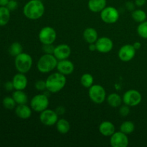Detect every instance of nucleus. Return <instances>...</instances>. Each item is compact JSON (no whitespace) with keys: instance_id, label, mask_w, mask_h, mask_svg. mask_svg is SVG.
I'll return each instance as SVG.
<instances>
[{"instance_id":"1","label":"nucleus","mask_w":147,"mask_h":147,"mask_svg":"<svg viewBox=\"0 0 147 147\" xmlns=\"http://www.w3.org/2000/svg\"><path fill=\"white\" fill-rule=\"evenodd\" d=\"M45 7L42 0H30L23 8L24 15L27 19L36 20L41 18L45 14Z\"/></svg>"},{"instance_id":"37","label":"nucleus","mask_w":147,"mask_h":147,"mask_svg":"<svg viewBox=\"0 0 147 147\" xmlns=\"http://www.w3.org/2000/svg\"><path fill=\"white\" fill-rule=\"evenodd\" d=\"M55 111L57 112V113L58 115H62L65 113V108L63 107V106H58V107L55 109Z\"/></svg>"},{"instance_id":"26","label":"nucleus","mask_w":147,"mask_h":147,"mask_svg":"<svg viewBox=\"0 0 147 147\" xmlns=\"http://www.w3.org/2000/svg\"><path fill=\"white\" fill-rule=\"evenodd\" d=\"M93 83H94V78L91 74L86 73L82 75L81 78H80V83L83 87L89 88L93 86Z\"/></svg>"},{"instance_id":"13","label":"nucleus","mask_w":147,"mask_h":147,"mask_svg":"<svg viewBox=\"0 0 147 147\" xmlns=\"http://www.w3.org/2000/svg\"><path fill=\"white\" fill-rule=\"evenodd\" d=\"M95 43L96 45V50L100 53H110L113 48V41L108 37H98Z\"/></svg>"},{"instance_id":"4","label":"nucleus","mask_w":147,"mask_h":147,"mask_svg":"<svg viewBox=\"0 0 147 147\" xmlns=\"http://www.w3.org/2000/svg\"><path fill=\"white\" fill-rule=\"evenodd\" d=\"M33 60L31 55L26 53H22L15 57L14 65L19 73H28L32 68Z\"/></svg>"},{"instance_id":"34","label":"nucleus","mask_w":147,"mask_h":147,"mask_svg":"<svg viewBox=\"0 0 147 147\" xmlns=\"http://www.w3.org/2000/svg\"><path fill=\"white\" fill-rule=\"evenodd\" d=\"M6 7L9 9L10 11H14L18 7V3L16 0H9Z\"/></svg>"},{"instance_id":"33","label":"nucleus","mask_w":147,"mask_h":147,"mask_svg":"<svg viewBox=\"0 0 147 147\" xmlns=\"http://www.w3.org/2000/svg\"><path fill=\"white\" fill-rule=\"evenodd\" d=\"M54 50L55 47L53 44L42 45V51L44 52L45 54H53Z\"/></svg>"},{"instance_id":"19","label":"nucleus","mask_w":147,"mask_h":147,"mask_svg":"<svg viewBox=\"0 0 147 147\" xmlns=\"http://www.w3.org/2000/svg\"><path fill=\"white\" fill-rule=\"evenodd\" d=\"M106 0H89L88 2V7L92 12H100L106 7Z\"/></svg>"},{"instance_id":"25","label":"nucleus","mask_w":147,"mask_h":147,"mask_svg":"<svg viewBox=\"0 0 147 147\" xmlns=\"http://www.w3.org/2000/svg\"><path fill=\"white\" fill-rule=\"evenodd\" d=\"M131 17L136 22L142 23L146 21L147 18L146 13L142 9H135L132 11Z\"/></svg>"},{"instance_id":"24","label":"nucleus","mask_w":147,"mask_h":147,"mask_svg":"<svg viewBox=\"0 0 147 147\" xmlns=\"http://www.w3.org/2000/svg\"><path fill=\"white\" fill-rule=\"evenodd\" d=\"M10 12L11 11L7 7L0 6V27H3L8 24L11 16Z\"/></svg>"},{"instance_id":"15","label":"nucleus","mask_w":147,"mask_h":147,"mask_svg":"<svg viewBox=\"0 0 147 147\" xmlns=\"http://www.w3.org/2000/svg\"><path fill=\"white\" fill-rule=\"evenodd\" d=\"M71 54V49L67 44H60L55 47L53 55L58 60L68 59Z\"/></svg>"},{"instance_id":"5","label":"nucleus","mask_w":147,"mask_h":147,"mask_svg":"<svg viewBox=\"0 0 147 147\" xmlns=\"http://www.w3.org/2000/svg\"><path fill=\"white\" fill-rule=\"evenodd\" d=\"M88 96L96 104H101L106 100V92L104 88L99 84H93L88 88Z\"/></svg>"},{"instance_id":"39","label":"nucleus","mask_w":147,"mask_h":147,"mask_svg":"<svg viewBox=\"0 0 147 147\" xmlns=\"http://www.w3.org/2000/svg\"><path fill=\"white\" fill-rule=\"evenodd\" d=\"M88 49H89V50H90V51H91V52L96 51V43H90V44H89Z\"/></svg>"},{"instance_id":"6","label":"nucleus","mask_w":147,"mask_h":147,"mask_svg":"<svg viewBox=\"0 0 147 147\" xmlns=\"http://www.w3.org/2000/svg\"><path fill=\"white\" fill-rule=\"evenodd\" d=\"M50 100L45 94H37L30 100V107L32 111L38 113H41L48 108Z\"/></svg>"},{"instance_id":"10","label":"nucleus","mask_w":147,"mask_h":147,"mask_svg":"<svg viewBox=\"0 0 147 147\" xmlns=\"http://www.w3.org/2000/svg\"><path fill=\"white\" fill-rule=\"evenodd\" d=\"M40 121L45 126H53L58 121V114L55 111L47 109L40 113Z\"/></svg>"},{"instance_id":"9","label":"nucleus","mask_w":147,"mask_h":147,"mask_svg":"<svg viewBox=\"0 0 147 147\" xmlns=\"http://www.w3.org/2000/svg\"><path fill=\"white\" fill-rule=\"evenodd\" d=\"M123 103L130 107L138 106L142 100V96L137 90L131 89L125 92L123 95Z\"/></svg>"},{"instance_id":"21","label":"nucleus","mask_w":147,"mask_h":147,"mask_svg":"<svg viewBox=\"0 0 147 147\" xmlns=\"http://www.w3.org/2000/svg\"><path fill=\"white\" fill-rule=\"evenodd\" d=\"M106 101L108 104L112 108L120 107L123 103V98L117 93H112L106 97Z\"/></svg>"},{"instance_id":"8","label":"nucleus","mask_w":147,"mask_h":147,"mask_svg":"<svg viewBox=\"0 0 147 147\" xmlns=\"http://www.w3.org/2000/svg\"><path fill=\"white\" fill-rule=\"evenodd\" d=\"M100 13V19L106 24H114L120 17L119 11L117 9L112 6L106 7Z\"/></svg>"},{"instance_id":"27","label":"nucleus","mask_w":147,"mask_h":147,"mask_svg":"<svg viewBox=\"0 0 147 147\" xmlns=\"http://www.w3.org/2000/svg\"><path fill=\"white\" fill-rule=\"evenodd\" d=\"M8 51L10 55L15 57L16 56H17L18 55L23 53V47L20 42H13L10 45V47H9Z\"/></svg>"},{"instance_id":"16","label":"nucleus","mask_w":147,"mask_h":147,"mask_svg":"<svg viewBox=\"0 0 147 147\" xmlns=\"http://www.w3.org/2000/svg\"><path fill=\"white\" fill-rule=\"evenodd\" d=\"M14 90H24L28 84V80L24 73H17L12 78Z\"/></svg>"},{"instance_id":"7","label":"nucleus","mask_w":147,"mask_h":147,"mask_svg":"<svg viewBox=\"0 0 147 147\" xmlns=\"http://www.w3.org/2000/svg\"><path fill=\"white\" fill-rule=\"evenodd\" d=\"M38 38L42 45L53 44L57 38V32L52 27L46 26L40 30Z\"/></svg>"},{"instance_id":"18","label":"nucleus","mask_w":147,"mask_h":147,"mask_svg":"<svg viewBox=\"0 0 147 147\" xmlns=\"http://www.w3.org/2000/svg\"><path fill=\"white\" fill-rule=\"evenodd\" d=\"M32 108L27 104L18 105L15 108V113L20 119H28L32 116Z\"/></svg>"},{"instance_id":"35","label":"nucleus","mask_w":147,"mask_h":147,"mask_svg":"<svg viewBox=\"0 0 147 147\" xmlns=\"http://www.w3.org/2000/svg\"><path fill=\"white\" fill-rule=\"evenodd\" d=\"M125 6H126V8L130 11H133L134 10H135V7H136V4H135V3L132 2V1H127V2L125 4Z\"/></svg>"},{"instance_id":"40","label":"nucleus","mask_w":147,"mask_h":147,"mask_svg":"<svg viewBox=\"0 0 147 147\" xmlns=\"http://www.w3.org/2000/svg\"><path fill=\"white\" fill-rule=\"evenodd\" d=\"M133 46L135 48V50H138L142 47V44H141L140 42H135L133 44Z\"/></svg>"},{"instance_id":"17","label":"nucleus","mask_w":147,"mask_h":147,"mask_svg":"<svg viewBox=\"0 0 147 147\" xmlns=\"http://www.w3.org/2000/svg\"><path fill=\"white\" fill-rule=\"evenodd\" d=\"M99 132L106 137H110L116 132V127L112 122L105 121L99 125Z\"/></svg>"},{"instance_id":"41","label":"nucleus","mask_w":147,"mask_h":147,"mask_svg":"<svg viewBox=\"0 0 147 147\" xmlns=\"http://www.w3.org/2000/svg\"><path fill=\"white\" fill-rule=\"evenodd\" d=\"M9 0H0V6L1 7H6L8 4Z\"/></svg>"},{"instance_id":"11","label":"nucleus","mask_w":147,"mask_h":147,"mask_svg":"<svg viewBox=\"0 0 147 147\" xmlns=\"http://www.w3.org/2000/svg\"><path fill=\"white\" fill-rule=\"evenodd\" d=\"M136 50L134 47L133 45L126 44L119 49L118 56L121 61L127 63L133 60L136 55Z\"/></svg>"},{"instance_id":"23","label":"nucleus","mask_w":147,"mask_h":147,"mask_svg":"<svg viewBox=\"0 0 147 147\" xmlns=\"http://www.w3.org/2000/svg\"><path fill=\"white\" fill-rule=\"evenodd\" d=\"M56 129L61 134H66L69 132L70 129V125L68 121L65 119H58L55 124Z\"/></svg>"},{"instance_id":"36","label":"nucleus","mask_w":147,"mask_h":147,"mask_svg":"<svg viewBox=\"0 0 147 147\" xmlns=\"http://www.w3.org/2000/svg\"><path fill=\"white\" fill-rule=\"evenodd\" d=\"M4 88H5L6 90H7V91H11L13 89H14L12 81L6 82L5 84H4Z\"/></svg>"},{"instance_id":"20","label":"nucleus","mask_w":147,"mask_h":147,"mask_svg":"<svg viewBox=\"0 0 147 147\" xmlns=\"http://www.w3.org/2000/svg\"><path fill=\"white\" fill-rule=\"evenodd\" d=\"M83 37L85 41L88 44L95 43L98 39V34L96 29L93 27H88L83 31Z\"/></svg>"},{"instance_id":"31","label":"nucleus","mask_w":147,"mask_h":147,"mask_svg":"<svg viewBox=\"0 0 147 147\" xmlns=\"http://www.w3.org/2000/svg\"><path fill=\"white\" fill-rule=\"evenodd\" d=\"M34 87L38 91H44L47 90V86H46L45 80H39L34 84Z\"/></svg>"},{"instance_id":"32","label":"nucleus","mask_w":147,"mask_h":147,"mask_svg":"<svg viewBox=\"0 0 147 147\" xmlns=\"http://www.w3.org/2000/svg\"><path fill=\"white\" fill-rule=\"evenodd\" d=\"M131 109L130 106H127V105L124 104L123 106H121L119 109V114L123 117H126L130 113Z\"/></svg>"},{"instance_id":"29","label":"nucleus","mask_w":147,"mask_h":147,"mask_svg":"<svg viewBox=\"0 0 147 147\" xmlns=\"http://www.w3.org/2000/svg\"><path fill=\"white\" fill-rule=\"evenodd\" d=\"M2 104L6 109H8V110H12V109H15L16 108L17 103H16L15 100H14L12 96H11V97L7 96V97H5L4 99H3Z\"/></svg>"},{"instance_id":"30","label":"nucleus","mask_w":147,"mask_h":147,"mask_svg":"<svg viewBox=\"0 0 147 147\" xmlns=\"http://www.w3.org/2000/svg\"><path fill=\"white\" fill-rule=\"evenodd\" d=\"M138 34L144 39H147V21H144L142 23H139L137 27Z\"/></svg>"},{"instance_id":"14","label":"nucleus","mask_w":147,"mask_h":147,"mask_svg":"<svg viewBox=\"0 0 147 147\" xmlns=\"http://www.w3.org/2000/svg\"><path fill=\"white\" fill-rule=\"evenodd\" d=\"M57 72L62 73L64 76H69L73 73L75 70V65L73 63L68 59L58 60L57 65Z\"/></svg>"},{"instance_id":"12","label":"nucleus","mask_w":147,"mask_h":147,"mask_svg":"<svg viewBox=\"0 0 147 147\" xmlns=\"http://www.w3.org/2000/svg\"><path fill=\"white\" fill-rule=\"evenodd\" d=\"M110 144L112 147H127L129 138L127 134L122 131H116L110 136Z\"/></svg>"},{"instance_id":"38","label":"nucleus","mask_w":147,"mask_h":147,"mask_svg":"<svg viewBox=\"0 0 147 147\" xmlns=\"http://www.w3.org/2000/svg\"><path fill=\"white\" fill-rule=\"evenodd\" d=\"M146 2V0H135L134 3L136 4V6L137 7H143Z\"/></svg>"},{"instance_id":"2","label":"nucleus","mask_w":147,"mask_h":147,"mask_svg":"<svg viewBox=\"0 0 147 147\" xmlns=\"http://www.w3.org/2000/svg\"><path fill=\"white\" fill-rule=\"evenodd\" d=\"M45 82L47 91L52 93H56L64 88L67 79L65 76L57 72L50 74L47 78Z\"/></svg>"},{"instance_id":"22","label":"nucleus","mask_w":147,"mask_h":147,"mask_svg":"<svg viewBox=\"0 0 147 147\" xmlns=\"http://www.w3.org/2000/svg\"><path fill=\"white\" fill-rule=\"evenodd\" d=\"M12 98L17 105L27 104L28 102V96L23 90H15L12 93Z\"/></svg>"},{"instance_id":"3","label":"nucleus","mask_w":147,"mask_h":147,"mask_svg":"<svg viewBox=\"0 0 147 147\" xmlns=\"http://www.w3.org/2000/svg\"><path fill=\"white\" fill-rule=\"evenodd\" d=\"M58 60L53 54H44L37 63V68L40 73H49L57 67Z\"/></svg>"},{"instance_id":"28","label":"nucleus","mask_w":147,"mask_h":147,"mask_svg":"<svg viewBox=\"0 0 147 147\" xmlns=\"http://www.w3.org/2000/svg\"><path fill=\"white\" fill-rule=\"evenodd\" d=\"M135 130L134 123L130 121H123L120 126V131L123 132L126 134H130L133 133Z\"/></svg>"}]
</instances>
